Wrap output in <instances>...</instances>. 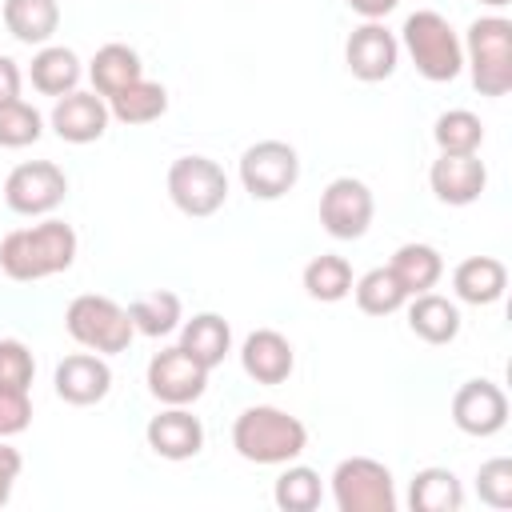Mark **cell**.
Wrapping results in <instances>:
<instances>
[{
  "instance_id": "obj_39",
  "label": "cell",
  "mask_w": 512,
  "mask_h": 512,
  "mask_svg": "<svg viewBox=\"0 0 512 512\" xmlns=\"http://www.w3.org/2000/svg\"><path fill=\"white\" fill-rule=\"evenodd\" d=\"M396 4H400V0H348V8L360 12L364 20H380V16H388Z\"/></svg>"
},
{
  "instance_id": "obj_18",
  "label": "cell",
  "mask_w": 512,
  "mask_h": 512,
  "mask_svg": "<svg viewBox=\"0 0 512 512\" xmlns=\"http://www.w3.org/2000/svg\"><path fill=\"white\" fill-rule=\"evenodd\" d=\"M144 436H148V448L164 460H192L204 448V424L192 412H184V404H172L168 412L152 416Z\"/></svg>"
},
{
  "instance_id": "obj_37",
  "label": "cell",
  "mask_w": 512,
  "mask_h": 512,
  "mask_svg": "<svg viewBox=\"0 0 512 512\" xmlns=\"http://www.w3.org/2000/svg\"><path fill=\"white\" fill-rule=\"evenodd\" d=\"M20 468H24V456H20L12 444H4V440H0V508H4V504H8V496H12Z\"/></svg>"
},
{
  "instance_id": "obj_15",
  "label": "cell",
  "mask_w": 512,
  "mask_h": 512,
  "mask_svg": "<svg viewBox=\"0 0 512 512\" xmlns=\"http://www.w3.org/2000/svg\"><path fill=\"white\" fill-rule=\"evenodd\" d=\"M428 184H432L436 200L464 208V204L480 200V192L488 184V168L476 152H468V156L440 152V160H432V168H428Z\"/></svg>"
},
{
  "instance_id": "obj_26",
  "label": "cell",
  "mask_w": 512,
  "mask_h": 512,
  "mask_svg": "<svg viewBox=\"0 0 512 512\" xmlns=\"http://www.w3.org/2000/svg\"><path fill=\"white\" fill-rule=\"evenodd\" d=\"M408 504L416 512H460L464 508V488L452 468H420L408 488Z\"/></svg>"
},
{
  "instance_id": "obj_1",
  "label": "cell",
  "mask_w": 512,
  "mask_h": 512,
  "mask_svg": "<svg viewBox=\"0 0 512 512\" xmlns=\"http://www.w3.org/2000/svg\"><path fill=\"white\" fill-rule=\"evenodd\" d=\"M76 260V232L64 220H44L32 228H16L0 240V268L8 280H44L68 272Z\"/></svg>"
},
{
  "instance_id": "obj_32",
  "label": "cell",
  "mask_w": 512,
  "mask_h": 512,
  "mask_svg": "<svg viewBox=\"0 0 512 512\" xmlns=\"http://www.w3.org/2000/svg\"><path fill=\"white\" fill-rule=\"evenodd\" d=\"M320 496H324L320 476L312 468H304V464L284 468L276 476V488H272V500L284 512H312V508H320Z\"/></svg>"
},
{
  "instance_id": "obj_40",
  "label": "cell",
  "mask_w": 512,
  "mask_h": 512,
  "mask_svg": "<svg viewBox=\"0 0 512 512\" xmlns=\"http://www.w3.org/2000/svg\"><path fill=\"white\" fill-rule=\"evenodd\" d=\"M480 4H492V8H504L508 0H480Z\"/></svg>"
},
{
  "instance_id": "obj_33",
  "label": "cell",
  "mask_w": 512,
  "mask_h": 512,
  "mask_svg": "<svg viewBox=\"0 0 512 512\" xmlns=\"http://www.w3.org/2000/svg\"><path fill=\"white\" fill-rule=\"evenodd\" d=\"M40 132H44V120L32 104L24 100L0 104V148H28L40 140Z\"/></svg>"
},
{
  "instance_id": "obj_4",
  "label": "cell",
  "mask_w": 512,
  "mask_h": 512,
  "mask_svg": "<svg viewBox=\"0 0 512 512\" xmlns=\"http://www.w3.org/2000/svg\"><path fill=\"white\" fill-rule=\"evenodd\" d=\"M468 68L480 96H504L512 88V20L480 16L468 24Z\"/></svg>"
},
{
  "instance_id": "obj_31",
  "label": "cell",
  "mask_w": 512,
  "mask_h": 512,
  "mask_svg": "<svg viewBox=\"0 0 512 512\" xmlns=\"http://www.w3.org/2000/svg\"><path fill=\"white\" fill-rule=\"evenodd\" d=\"M352 292H356L360 312H368V316H388V312H396V308L408 300V292L400 288V280L392 276V268H372V272H364V276L352 284Z\"/></svg>"
},
{
  "instance_id": "obj_27",
  "label": "cell",
  "mask_w": 512,
  "mask_h": 512,
  "mask_svg": "<svg viewBox=\"0 0 512 512\" xmlns=\"http://www.w3.org/2000/svg\"><path fill=\"white\" fill-rule=\"evenodd\" d=\"M108 112L120 124H152V120H160L168 112V92H164V84L140 76L136 84H128L116 96H108Z\"/></svg>"
},
{
  "instance_id": "obj_23",
  "label": "cell",
  "mask_w": 512,
  "mask_h": 512,
  "mask_svg": "<svg viewBox=\"0 0 512 512\" xmlns=\"http://www.w3.org/2000/svg\"><path fill=\"white\" fill-rule=\"evenodd\" d=\"M4 28L20 44H48L60 28L56 0H4Z\"/></svg>"
},
{
  "instance_id": "obj_3",
  "label": "cell",
  "mask_w": 512,
  "mask_h": 512,
  "mask_svg": "<svg viewBox=\"0 0 512 512\" xmlns=\"http://www.w3.org/2000/svg\"><path fill=\"white\" fill-rule=\"evenodd\" d=\"M404 48H408L416 72L424 80H432V84L456 80L460 68H464V44H460V36L432 8H420V12H412L404 20Z\"/></svg>"
},
{
  "instance_id": "obj_7",
  "label": "cell",
  "mask_w": 512,
  "mask_h": 512,
  "mask_svg": "<svg viewBox=\"0 0 512 512\" xmlns=\"http://www.w3.org/2000/svg\"><path fill=\"white\" fill-rule=\"evenodd\" d=\"M168 196L184 216H212L228 200V176L208 156H180L168 168Z\"/></svg>"
},
{
  "instance_id": "obj_19",
  "label": "cell",
  "mask_w": 512,
  "mask_h": 512,
  "mask_svg": "<svg viewBox=\"0 0 512 512\" xmlns=\"http://www.w3.org/2000/svg\"><path fill=\"white\" fill-rule=\"evenodd\" d=\"M452 288L464 304H496L508 288V268L496 256H468L456 264Z\"/></svg>"
},
{
  "instance_id": "obj_38",
  "label": "cell",
  "mask_w": 512,
  "mask_h": 512,
  "mask_svg": "<svg viewBox=\"0 0 512 512\" xmlns=\"http://www.w3.org/2000/svg\"><path fill=\"white\" fill-rule=\"evenodd\" d=\"M20 100V68L12 56H0V104Z\"/></svg>"
},
{
  "instance_id": "obj_35",
  "label": "cell",
  "mask_w": 512,
  "mask_h": 512,
  "mask_svg": "<svg viewBox=\"0 0 512 512\" xmlns=\"http://www.w3.org/2000/svg\"><path fill=\"white\" fill-rule=\"evenodd\" d=\"M36 360L20 340H0V388H32Z\"/></svg>"
},
{
  "instance_id": "obj_28",
  "label": "cell",
  "mask_w": 512,
  "mask_h": 512,
  "mask_svg": "<svg viewBox=\"0 0 512 512\" xmlns=\"http://www.w3.org/2000/svg\"><path fill=\"white\" fill-rule=\"evenodd\" d=\"M304 292L312 300H324V304H336L352 292V264L336 252H320L308 260L304 268Z\"/></svg>"
},
{
  "instance_id": "obj_30",
  "label": "cell",
  "mask_w": 512,
  "mask_h": 512,
  "mask_svg": "<svg viewBox=\"0 0 512 512\" xmlns=\"http://www.w3.org/2000/svg\"><path fill=\"white\" fill-rule=\"evenodd\" d=\"M128 316H132V328L136 332H144V336H168L180 324V296L168 292V288L144 292V296L132 300Z\"/></svg>"
},
{
  "instance_id": "obj_5",
  "label": "cell",
  "mask_w": 512,
  "mask_h": 512,
  "mask_svg": "<svg viewBox=\"0 0 512 512\" xmlns=\"http://www.w3.org/2000/svg\"><path fill=\"white\" fill-rule=\"evenodd\" d=\"M64 328H68V336L76 344H84L88 352H104V356L124 352L132 344V336H136L128 308H120L116 300L96 296V292H84V296H76L68 304Z\"/></svg>"
},
{
  "instance_id": "obj_17",
  "label": "cell",
  "mask_w": 512,
  "mask_h": 512,
  "mask_svg": "<svg viewBox=\"0 0 512 512\" xmlns=\"http://www.w3.org/2000/svg\"><path fill=\"white\" fill-rule=\"evenodd\" d=\"M240 364L256 384H284L296 368V352H292L288 336H280L276 328H256L244 336Z\"/></svg>"
},
{
  "instance_id": "obj_13",
  "label": "cell",
  "mask_w": 512,
  "mask_h": 512,
  "mask_svg": "<svg viewBox=\"0 0 512 512\" xmlns=\"http://www.w3.org/2000/svg\"><path fill=\"white\" fill-rule=\"evenodd\" d=\"M396 60H400V44H396V36H392L384 24H376V20L360 24V28L348 36V44H344V64H348V72H352L356 80H368V84L388 80V76L396 72Z\"/></svg>"
},
{
  "instance_id": "obj_20",
  "label": "cell",
  "mask_w": 512,
  "mask_h": 512,
  "mask_svg": "<svg viewBox=\"0 0 512 512\" xmlns=\"http://www.w3.org/2000/svg\"><path fill=\"white\" fill-rule=\"evenodd\" d=\"M84 68H80V56L64 44H44L36 56H32V68H28V80L36 92L44 96H68L76 92Z\"/></svg>"
},
{
  "instance_id": "obj_14",
  "label": "cell",
  "mask_w": 512,
  "mask_h": 512,
  "mask_svg": "<svg viewBox=\"0 0 512 512\" xmlns=\"http://www.w3.org/2000/svg\"><path fill=\"white\" fill-rule=\"evenodd\" d=\"M108 120H112V112H108L104 96L80 92V88L68 92V96H60L56 108H52V132L60 140H68V144H92V140H100L108 132Z\"/></svg>"
},
{
  "instance_id": "obj_6",
  "label": "cell",
  "mask_w": 512,
  "mask_h": 512,
  "mask_svg": "<svg viewBox=\"0 0 512 512\" xmlns=\"http://www.w3.org/2000/svg\"><path fill=\"white\" fill-rule=\"evenodd\" d=\"M332 500L340 512H396L392 472L372 456H348L332 472Z\"/></svg>"
},
{
  "instance_id": "obj_2",
  "label": "cell",
  "mask_w": 512,
  "mask_h": 512,
  "mask_svg": "<svg viewBox=\"0 0 512 512\" xmlns=\"http://www.w3.org/2000/svg\"><path fill=\"white\" fill-rule=\"evenodd\" d=\"M232 448L252 464H288L308 448V428L272 404H252L232 424Z\"/></svg>"
},
{
  "instance_id": "obj_9",
  "label": "cell",
  "mask_w": 512,
  "mask_h": 512,
  "mask_svg": "<svg viewBox=\"0 0 512 512\" xmlns=\"http://www.w3.org/2000/svg\"><path fill=\"white\" fill-rule=\"evenodd\" d=\"M68 196V176L52 160L16 164L4 180V204L20 216H44Z\"/></svg>"
},
{
  "instance_id": "obj_21",
  "label": "cell",
  "mask_w": 512,
  "mask_h": 512,
  "mask_svg": "<svg viewBox=\"0 0 512 512\" xmlns=\"http://www.w3.org/2000/svg\"><path fill=\"white\" fill-rule=\"evenodd\" d=\"M408 328L424 340V344H452L460 336V312L452 300L436 296V292H420L412 296L408 308Z\"/></svg>"
},
{
  "instance_id": "obj_8",
  "label": "cell",
  "mask_w": 512,
  "mask_h": 512,
  "mask_svg": "<svg viewBox=\"0 0 512 512\" xmlns=\"http://www.w3.org/2000/svg\"><path fill=\"white\" fill-rule=\"evenodd\" d=\"M300 180V156L284 140H256L240 156V184L256 200H280Z\"/></svg>"
},
{
  "instance_id": "obj_36",
  "label": "cell",
  "mask_w": 512,
  "mask_h": 512,
  "mask_svg": "<svg viewBox=\"0 0 512 512\" xmlns=\"http://www.w3.org/2000/svg\"><path fill=\"white\" fill-rule=\"evenodd\" d=\"M32 420V400L24 388H0V440L24 432Z\"/></svg>"
},
{
  "instance_id": "obj_16",
  "label": "cell",
  "mask_w": 512,
  "mask_h": 512,
  "mask_svg": "<svg viewBox=\"0 0 512 512\" xmlns=\"http://www.w3.org/2000/svg\"><path fill=\"white\" fill-rule=\"evenodd\" d=\"M112 388V368L100 352H72L56 364V396L68 404H96Z\"/></svg>"
},
{
  "instance_id": "obj_25",
  "label": "cell",
  "mask_w": 512,
  "mask_h": 512,
  "mask_svg": "<svg viewBox=\"0 0 512 512\" xmlns=\"http://www.w3.org/2000/svg\"><path fill=\"white\" fill-rule=\"evenodd\" d=\"M388 268H392V276L400 280V288L408 292V296H420V292H428L440 276H444V260H440V252L432 248V244H400L396 252H392V260H388Z\"/></svg>"
},
{
  "instance_id": "obj_22",
  "label": "cell",
  "mask_w": 512,
  "mask_h": 512,
  "mask_svg": "<svg viewBox=\"0 0 512 512\" xmlns=\"http://www.w3.org/2000/svg\"><path fill=\"white\" fill-rule=\"evenodd\" d=\"M180 348L212 372L216 364H224V356H228V348H232V328H228L224 316H216V312H200V316H192V320L184 324V332H180Z\"/></svg>"
},
{
  "instance_id": "obj_11",
  "label": "cell",
  "mask_w": 512,
  "mask_h": 512,
  "mask_svg": "<svg viewBox=\"0 0 512 512\" xmlns=\"http://www.w3.org/2000/svg\"><path fill=\"white\" fill-rule=\"evenodd\" d=\"M208 388V368L200 360H192L180 344L164 348L148 360V392L164 404H192L200 400Z\"/></svg>"
},
{
  "instance_id": "obj_24",
  "label": "cell",
  "mask_w": 512,
  "mask_h": 512,
  "mask_svg": "<svg viewBox=\"0 0 512 512\" xmlns=\"http://www.w3.org/2000/svg\"><path fill=\"white\" fill-rule=\"evenodd\" d=\"M88 76H92V88H96V96H116L120 88H128V84H136L140 76H144V64H140V56L128 48V44H104L96 56H92V64H88Z\"/></svg>"
},
{
  "instance_id": "obj_12",
  "label": "cell",
  "mask_w": 512,
  "mask_h": 512,
  "mask_svg": "<svg viewBox=\"0 0 512 512\" xmlns=\"http://www.w3.org/2000/svg\"><path fill=\"white\" fill-rule=\"evenodd\" d=\"M508 420V396L492 380H468L452 396V424L468 436H496Z\"/></svg>"
},
{
  "instance_id": "obj_10",
  "label": "cell",
  "mask_w": 512,
  "mask_h": 512,
  "mask_svg": "<svg viewBox=\"0 0 512 512\" xmlns=\"http://www.w3.org/2000/svg\"><path fill=\"white\" fill-rule=\"evenodd\" d=\"M372 212H376V200L368 184L356 176H336L320 192V224L336 240H360L372 224Z\"/></svg>"
},
{
  "instance_id": "obj_29",
  "label": "cell",
  "mask_w": 512,
  "mask_h": 512,
  "mask_svg": "<svg viewBox=\"0 0 512 512\" xmlns=\"http://www.w3.org/2000/svg\"><path fill=\"white\" fill-rule=\"evenodd\" d=\"M432 140H436L440 152L468 156V152H476V148L484 144V124H480V116L468 112V108H448V112L436 116Z\"/></svg>"
},
{
  "instance_id": "obj_34",
  "label": "cell",
  "mask_w": 512,
  "mask_h": 512,
  "mask_svg": "<svg viewBox=\"0 0 512 512\" xmlns=\"http://www.w3.org/2000/svg\"><path fill=\"white\" fill-rule=\"evenodd\" d=\"M476 492L488 508H512V460L508 456L484 460L476 472Z\"/></svg>"
}]
</instances>
